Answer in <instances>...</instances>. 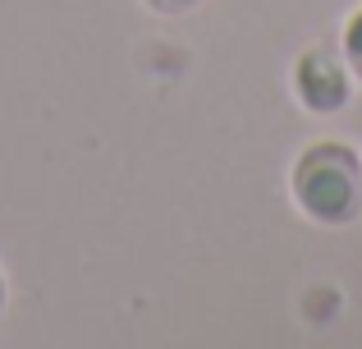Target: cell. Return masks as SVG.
<instances>
[{"label":"cell","mask_w":362,"mask_h":349,"mask_svg":"<svg viewBox=\"0 0 362 349\" xmlns=\"http://www.w3.org/2000/svg\"><path fill=\"white\" fill-rule=\"evenodd\" d=\"M293 198L321 225H349L362 212V161L344 143H317L293 161Z\"/></svg>","instance_id":"1"},{"label":"cell","mask_w":362,"mask_h":349,"mask_svg":"<svg viewBox=\"0 0 362 349\" xmlns=\"http://www.w3.org/2000/svg\"><path fill=\"white\" fill-rule=\"evenodd\" d=\"M293 92L308 110L330 115L349 101V64L339 60L330 46H312L298 55V69H293Z\"/></svg>","instance_id":"2"},{"label":"cell","mask_w":362,"mask_h":349,"mask_svg":"<svg viewBox=\"0 0 362 349\" xmlns=\"http://www.w3.org/2000/svg\"><path fill=\"white\" fill-rule=\"evenodd\" d=\"M344 64H349V74L362 83V9L344 23Z\"/></svg>","instance_id":"3"},{"label":"cell","mask_w":362,"mask_h":349,"mask_svg":"<svg viewBox=\"0 0 362 349\" xmlns=\"http://www.w3.org/2000/svg\"><path fill=\"white\" fill-rule=\"evenodd\" d=\"M156 5H165V9H188V5H197V0H156Z\"/></svg>","instance_id":"4"},{"label":"cell","mask_w":362,"mask_h":349,"mask_svg":"<svg viewBox=\"0 0 362 349\" xmlns=\"http://www.w3.org/2000/svg\"><path fill=\"white\" fill-rule=\"evenodd\" d=\"M0 308H5V280H0Z\"/></svg>","instance_id":"5"}]
</instances>
